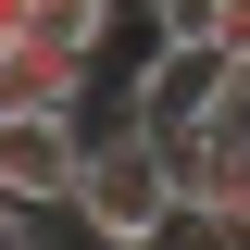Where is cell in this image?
I'll use <instances>...</instances> for the list:
<instances>
[{"mask_svg": "<svg viewBox=\"0 0 250 250\" xmlns=\"http://www.w3.org/2000/svg\"><path fill=\"white\" fill-rule=\"evenodd\" d=\"M75 213H88L113 250L175 238V225H188V200H175V150L138 138V125H100V138H88V175H75Z\"/></svg>", "mask_w": 250, "mask_h": 250, "instance_id": "obj_1", "label": "cell"}, {"mask_svg": "<svg viewBox=\"0 0 250 250\" xmlns=\"http://www.w3.org/2000/svg\"><path fill=\"white\" fill-rule=\"evenodd\" d=\"M225 100H238V62H225L213 38H175V50H150L138 75H125V125H138V138H163V150H188Z\"/></svg>", "mask_w": 250, "mask_h": 250, "instance_id": "obj_2", "label": "cell"}, {"mask_svg": "<svg viewBox=\"0 0 250 250\" xmlns=\"http://www.w3.org/2000/svg\"><path fill=\"white\" fill-rule=\"evenodd\" d=\"M88 138H100V125H75V113H0V200L62 213L75 175H88Z\"/></svg>", "mask_w": 250, "mask_h": 250, "instance_id": "obj_3", "label": "cell"}, {"mask_svg": "<svg viewBox=\"0 0 250 250\" xmlns=\"http://www.w3.org/2000/svg\"><path fill=\"white\" fill-rule=\"evenodd\" d=\"M175 200H188V225H213L225 250H250V138L238 125H200L175 150Z\"/></svg>", "mask_w": 250, "mask_h": 250, "instance_id": "obj_4", "label": "cell"}, {"mask_svg": "<svg viewBox=\"0 0 250 250\" xmlns=\"http://www.w3.org/2000/svg\"><path fill=\"white\" fill-rule=\"evenodd\" d=\"M88 62L50 50V38H13V62H0V113H88Z\"/></svg>", "mask_w": 250, "mask_h": 250, "instance_id": "obj_5", "label": "cell"}, {"mask_svg": "<svg viewBox=\"0 0 250 250\" xmlns=\"http://www.w3.org/2000/svg\"><path fill=\"white\" fill-rule=\"evenodd\" d=\"M150 25H163V50H175V38H213L225 0H150Z\"/></svg>", "mask_w": 250, "mask_h": 250, "instance_id": "obj_6", "label": "cell"}, {"mask_svg": "<svg viewBox=\"0 0 250 250\" xmlns=\"http://www.w3.org/2000/svg\"><path fill=\"white\" fill-rule=\"evenodd\" d=\"M0 25H13V38H25V25H38V0H0Z\"/></svg>", "mask_w": 250, "mask_h": 250, "instance_id": "obj_7", "label": "cell"}, {"mask_svg": "<svg viewBox=\"0 0 250 250\" xmlns=\"http://www.w3.org/2000/svg\"><path fill=\"white\" fill-rule=\"evenodd\" d=\"M0 62H13V25H0Z\"/></svg>", "mask_w": 250, "mask_h": 250, "instance_id": "obj_8", "label": "cell"}]
</instances>
